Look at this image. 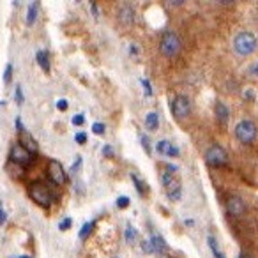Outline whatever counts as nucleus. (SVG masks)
Masks as SVG:
<instances>
[{
  "instance_id": "10",
  "label": "nucleus",
  "mask_w": 258,
  "mask_h": 258,
  "mask_svg": "<svg viewBox=\"0 0 258 258\" xmlns=\"http://www.w3.org/2000/svg\"><path fill=\"white\" fill-rule=\"evenodd\" d=\"M18 143H20V145H22L25 151L31 152L32 156L37 154V151H39L37 142H35L34 138H32L31 134L27 133V131H22V133H20V142H18Z\"/></svg>"
},
{
  "instance_id": "41",
  "label": "nucleus",
  "mask_w": 258,
  "mask_h": 258,
  "mask_svg": "<svg viewBox=\"0 0 258 258\" xmlns=\"http://www.w3.org/2000/svg\"><path fill=\"white\" fill-rule=\"evenodd\" d=\"M251 71H253V74H257V76H258V62L253 65V69H251Z\"/></svg>"
},
{
  "instance_id": "12",
  "label": "nucleus",
  "mask_w": 258,
  "mask_h": 258,
  "mask_svg": "<svg viewBox=\"0 0 258 258\" xmlns=\"http://www.w3.org/2000/svg\"><path fill=\"white\" fill-rule=\"evenodd\" d=\"M151 250L152 253H158V255H163L164 251H166V242H164V239L161 235H152L151 237Z\"/></svg>"
},
{
  "instance_id": "30",
  "label": "nucleus",
  "mask_w": 258,
  "mask_h": 258,
  "mask_svg": "<svg viewBox=\"0 0 258 258\" xmlns=\"http://www.w3.org/2000/svg\"><path fill=\"white\" fill-rule=\"evenodd\" d=\"M57 108H59L61 112H65V110H67V101H65V99H59V101H57Z\"/></svg>"
},
{
  "instance_id": "4",
  "label": "nucleus",
  "mask_w": 258,
  "mask_h": 258,
  "mask_svg": "<svg viewBox=\"0 0 258 258\" xmlns=\"http://www.w3.org/2000/svg\"><path fill=\"white\" fill-rule=\"evenodd\" d=\"M258 129L251 121H241L235 126V138L244 145H250L257 140Z\"/></svg>"
},
{
  "instance_id": "18",
  "label": "nucleus",
  "mask_w": 258,
  "mask_h": 258,
  "mask_svg": "<svg viewBox=\"0 0 258 258\" xmlns=\"http://www.w3.org/2000/svg\"><path fill=\"white\" fill-rule=\"evenodd\" d=\"M92 230H94V223H92V221L85 223V225L82 226V230H80V239H82V241H85L87 237H89V235L92 233Z\"/></svg>"
},
{
  "instance_id": "40",
  "label": "nucleus",
  "mask_w": 258,
  "mask_h": 258,
  "mask_svg": "<svg viewBox=\"0 0 258 258\" xmlns=\"http://www.w3.org/2000/svg\"><path fill=\"white\" fill-rule=\"evenodd\" d=\"M184 2L182 0H179V2H168V5H182Z\"/></svg>"
},
{
  "instance_id": "38",
  "label": "nucleus",
  "mask_w": 258,
  "mask_h": 258,
  "mask_svg": "<svg viewBox=\"0 0 258 258\" xmlns=\"http://www.w3.org/2000/svg\"><path fill=\"white\" fill-rule=\"evenodd\" d=\"M5 221V212H4V209H2V202H0V225L4 223Z\"/></svg>"
},
{
  "instance_id": "11",
  "label": "nucleus",
  "mask_w": 258,
  "mask_h": 258,
  "mask_svg": "<svg viewBox=\"0 0 258 258\" xmlns=\"http://www.w3.org/2000/svg\"><path fill=\"white\" fill-rule=\"evenodd\" d=\"M119 22L122 25H133L134 22V9L129 4H122L119 9Z\"/></svg>"
},
{
  "instance_id": "45",
  "label": "nucleus",
  "mask_w": 258,
  "mask_h": 258,
  "mask_svg": "<svg viewBox=\"0 0 258 258\" xmlns=\"http://www.w3.org/2000/svg\"><path fill=\"white\" fill-rule=\"evenodd\" d=\"M18 258H31V257H27V255H23V257H18Z\"/></svg>"
},
{
  "instance_id": "8",
  "label": "nucleus",
  "mask_w": 258,
  "mask_h": 258,
  "mask_svg": "<svg viewBox=\"0 0 258 258\" xmlns=\"http://www.w3.org/2000/svg\"><path fill=\"white\" fill-rule=\"evenodd\" d=\"M46 175L48 179L57 186H64L67 182V175H65L64 168L59 161H50L48 163V168H46Z\"/></svg>"
},
{
  "instance_id": "15",
  "label": "nucleus",
  "mask_w": 258,
  "mask_h": 258,
  "mask_svg": "<svg viewBox=\"0 0 258 258\" xmlns=\"http://www.w3.org/2000/svg\"><path fill=\"white\" fill-rule=\"evenodd\" d=\"M207 244H209V248H211L212 255H214V258H226V255H225L223 251L220 250V244H218V241H216L214 235L207 237Z\"/></svg>"
},
{
  "instance_id": "36",
  "label": "nucleus",
  "mask_w": 258,
  "mask_h": 258,
  "mask_svg": "<svg viewBox=\"0 0 258 258\" xmlns=\"http://www.w3.org/2000/svg\"><path fill=\"white\" fill-rule=\"evenodd\" d=\"M142 250L145 251V253H152V250H151V242H149V241L142 242Z\"/></svg>"
},
{
  "instance_id": "24",
  "label": "nucleus",
  "mask_w": 258,
  "mask_h": 258,
  "mask_svg": "<svg viewBox=\"0 0 258 258\" xmlns=\"http://www.w3.org/2000/svg\"><path fill=\"white\" fill-rule=\"evenodd\" d=\"M131 181H133L134 186H136L138 193H140V194H145V186H143L142 182L138 181V177H136V175H131Z\"/></svg>"
},
{
  "instance_id": "22",
  "label": "nucleus",
  "mask_w": 258,
  "mask_h": 258,
  "mask_svg": "<svg viewBox=\"0 0 258 258\" xmlns=\"http://www.w3.org/2000/svg\"><path fill=\"white\" fill-rule=\"evenodd\" d=\"M129 203H131V200H129L128 196H119L117 198V207H119V209H128Z\"/></svg>"
},
{
  "instance_id": "27",
  "label": "nucleus",
  "mask_w": 258,
  "mask_h": 258,
  "mask_svg": "<svg viewBox=\"0 0 258 258\" xmlns=\"http://www.w3.org/2000/svg\"><path fill=\"white\" fill-rule=\"evenodd\" d=\"M14 99H16L18 104H22L23 101H25V97H23V92H22V87H20V85L16 87V94H14Z\"/></svg>"
},
{
  "instance_id": "16",
  "label": "nucleus",
  "mask_w": 258,
  "mask_h": 258,
  "mask_svg": "<svg viewBox=\"0 0 258 258\" xmlns=\"http://www.w3.org/2000/svg\"><path fill=\"white\" fill-rule=\"evenodd\" d=\"M35 59H37L39 67L43 69L44 73H50V59H48L46 52H44V50H39V52L35 53Z\"/></svg>"
},
{
  "instance_id": "9",
  "label": "nucleus",
  "mask_w": 258,
  "mask_h": 258,
  "mask_svg": "<svg viewBox=\"0 0 258 258\" xmlns=\"http://www.w3.org/2000/svg\"><path fill=\"white\" fill-rule=\"evenodd\" d=\"M226 211H228V214L233 216V218H239V216H242L244 214V211H246L244 202H242L239 196H228Z\"/></svg>"
},
{
  "instance_id": "5",
  "label": "nucleus",
  "mask_w": 258,
  "mask_h": 258,
  "mask_svg": "<svg viewBox=\"0 0 258 258\" xmlns=\"http://www.w3.org/2000/svg\"><path fill=\"white\" fill-rule=\"evenodd\" d=\"M205 163L209 164V166H225V164L228 163V154L226 151H225L221 145H211L209 149L205 151Z\"/></svg>"
},
{
  "instance_id": "14",
  "label": "nucleus",
  "mask_w": 258,
  "mask_h": 258,
  "mask_svg": "<svg viewBox=\"0 0 258 258\" xmlns=\"http://www.w3.org/2000/svg\"><path fill=\"white\" fill-rule=\"evenodd\" d=\"M145 128H147V131H158V128H160V115H158L156 112L147 113Z\"/></svg>"
},
{
  "instance_id": "26",
  "label": "nucleus",
  "mask_w": 258,
  "mask_h": 258,
  "mask_svg": "<svg viewBox=\"0 0 258 258\" xmlns=\"http://www.w3.org/2000/svg\"><path fill=\"white\" fill-rule=\"evenodd\" d=\"M140 82H142L143 89H145V94L149 96V97H151V96H152V87H151V83H149V80H145V78H142Z\"/></svg>"
},
{
  "instance_id": "20",
  "label": "nucleus",
  "mask_w": 258,
  "mask_h": 258,
  "mask_svg": "<svg viewBox=\"0 0 258 258\" xmlns=\"http://www.w3.org/2000/svg\"><path fill=\"white\" fill-rule=\"evenodd\" d=\"M134 237H136V230H134L131 225H128V226H126V241L134 242Z\"/></svg>"
},
{
  "instance_id": "21",
  "label": "nucleus",
  "mask_w": 258,
  "mask_h": 258,
  "mask_svg": "<svg viewBox=\"0 0 258 258\" xmlns=\"http://www.w3.org/2000/svg\"><path fill=\"white\" fill-rule=\"evenodd\" d=\"M11 78H13V64H7L5 65V71H4V83L5 85L11 83Z\"/></svg>"
},
{
  "instance_id": "29",
  "label": "nucleus",
  "mask_w": 258,
  "mask_h": 258,
  "mask_svg": "<svg viewBox=\"0 0 258 258\" xmlns=\"http://www.w3.org/2000/svg\"><path fill=\"white\" fill-rule=\"evenodd\" d=\"M71 121H73L74 126H82L83 122H85V117H83L82 113H78V115H74L73 119H71Z\"/></svg>"
},
{
  "instance_id": "42",
  "label": "nucleus",
  "mask_w": 258,
  "mask_h": 258,
  "mask_svg": "<svg viewBox=\"0 0 258 258\" xmlns=\"http://www.w3.org/2000/svg\"><path fill=\"white\" fill-rule=\"evenodd\" d=\"M131 53H133V55H136V53H138V48L134 46V44H133V46H131Z\"/></svg>"
},
{
  "instance_id": "44",
  "label": "nucleus",
  "mask_w": 258,
  "mask_h": 258,
  "mask_svg": "<svg viewBox=\"0 0 258 258\" xmlns=\"http://www.w3.org/2000/svg\"><path fill=\"white\" fill-rule=\"evenodd\" d=\"M0 106H5V101H0Z\"/></svg>"
},
{
  "instance_id": "1",
  "label": "nucleus",
  "mask_w": 258,
  "mask_h": 258,
  "mask_svg": "<svg viewBox=\"0 0 258 258\" xmlns=\"http://www.w3.org/2000/svg\"><path fill=\"white\" fill-rule=\"evenodd\" d=\"M258 41L257 35L253 32H239V34L233 37V50H235L237 55L241 57H248L251 53L257 52Z\"/></svg>"
},
{
  "instance_id": "33",
  "label": "nucleus",
  "mask_w": 258,
  "mask_h": 258,
  "mask_svg": "<svg viewBox=\"0 0 258 258\" xmlns=\"http://www.w3.org/2000/svg\"><path fill=\"white\" fill-rule=\"evenodd\" d=\"M166 156H170V158H177V156H179V151H177V147H170V149H168V152H166Z\"/></svg>"
},
{
  "instance_id": "32",
  "label": "nucleus",
  "mask_w": 258,
  "mask_h": 258,
  "mask_svg": "<svg viewBox=\"0 0 258 258\" xmlns=\"http://www.w3.org/2000/svg\"><path fill=\"white\" fill-rule=\"evenodd\" d=\"M142 145H143V149H145L147 154H151V143H149V138L147 136H142Z\"/></svg>"
},
{
  "instance_id": "19",
  "label": "nucleus",
  "mask_w": 258,
  "mask_h": 258,
  "mask_svg": "<svg viewBox=\"0 0 258 258\" xmlns=\"http://www.w3.org/2000/svg\"><path fill=\"white\" fill-rule=\"evenodd\" d=\"M170 147H172V143L168 142V140H161V142H158L156 149H158V152H160V154H166Z\"/></svg>"
},
{
  "instance_id": "23",
  "label": "nucleus",
  "mask_w": 258,
  "mask_h": 258,
  "mask_svg": "<svg viewBox=\"0 0 258 258\" xmlns=\"http://www.w3.org/2000/svg\"><path fill=\"white\" fill-rule=\"evenodd\" d=\"M71 225H73V220H71V218H64V220L59 223V230H62V232H64V230H69Z\"/></svg>"
},
{
  "instance_id": "37",
  "label": "nucleus",
  "mask_w": 258,
  "mask_h": 258,
  "mask_svg": "<svg viewBox=\"0 0 258 258\" xmlns=\"http://www.w3.org/2000/svg\"><path fill=\"white\" fill-rule=\"evenodd\" d=\"M244 97H246V99H255V91L248 89V91H246V94H244Z\"/></svg>"
},
{
  "instance_id": "31",
  "label": "nucleus",
  "mask_w": 258,
  "mask_h": 258,
  "mask_svg": "<svg viewBox=\"0 0 258 258\" xmlns=\"http://www.w3.org/2000/svg\"><path fill=\"white\" fill-rule=\"evenodd\" d=\"M103 154L106 156V158H113V156H115V152H113V149L110 145H104L103 147Z\"/></svg>"
},
{
  "instance_id": "2",
  "label": "nucleus",
  "mask_w": 258,
  "mask_h": 258,
  "mask_svg": "<svg viewBox=\"0 0 258 258\" xmlns=\"http://www.w3.org/2000/svg\"><path fill=\"white\" fill-rule=\"evenodd\" d=\"M29 196H31L39 207H50L53 202L50 188H48L44 182H39V181L32 182V184L29 186Z\"/></svg>"
},
{
  "instance_id": "7",
  "label": "nucleus",
  "mask_w": 258,
  "mask_h": 258,
  "mask_svg": "<svg viewBox=\"0 0 258 258\" xmlns=\"http://www.w3.org/2000/svg\"><path fill=\"white\" fill-rule=\"evenodd\" d=\"M172 113L177 121H182L186 117H190L191 113L190 99L186 97V96H175V99L172 101Z\"/></svg>"
},
{
  "instance_id": "6",
  "label": "nucleus",
  "mask_w": 258,
  "mask_h": 258,
  "mask_svg": "<svg viewBox=\"0 0 258 258\" xmlns=\"http://www.w3.org/2000/svg\"><path fill=\"white\" fill-rule=\"evenodd\" d=\"M9 161L22 168L29 166V164L32 163V154L29 151H25L20 143H14V145L11 147V152H9Z\"/></svg>"
},
{
  "instance_id": "3",
  "label": "nucleus",
  "mask_w": 258,
  "mask_h": 258,
  "mask_svg": "<svg viewBox=\"0 0 258 258\" xmlns=\"http://www.w3.org/2000/svg\"><path fill=\"white\" fill-rule=\"evenodd\" d=\"M160 52L164 57H175L177 53L181 52V39L175 32H164L163 37L160 41Z\"/></svg>"
},
{
  "instance_id": "35",
  "label": "nucleus",
  "mask_w": 258,
  "mask_h": 258,
  "mask_svg": "<svg viewBox=\"0 0 258 258\" xmlns=\"http://www.w3.org/2000/svg\"><path fill=\"white\" fill-rule=\"evenodd\" d=\"M80 166H82V158H78L76 163H74V168H71V173H76L78 170H80Z\"/></svg>"
},
{
  "instance_id": "25",
  "label": "nucleus",
  "mask_w": 258,
  "mask_h": 258,
  "mask_svg": "<svg viewBox=\"0 0 258 258\" xmlns=\"http://www.w3.org/2000/svg\"><path fill=\"white\" fill-rule=\"evenodd\" d=\"M74 140H76L78 145H85V143H87V133H83V131H80V133L74 134Z\"/></svg>"
},
{
  "instance_id": "28",
  "label": "nucleus",
  "mask_w": 258,
  "mask_h": 258,
  "mask_svg": "<svg viewBox=\"0 0 258 258\" xmlns=\"http://www.w3.org/2000/svg\"><path fill=\"white\" fill-rule=\"evenodd\" d=\"M92 131H94L96 134H103L104 133V124H101V122H96V124L92 126Z\"/></svg>"
},
{
  "instance_id": "39",
  "label": "nucleus",
  "mask_w": 258,
  "mask_h": 258,
  "mask_svg": "<svg viewBox=\"0 0 258 258\" xmlns=\"http://www.w3.org/2000/svg\"><path fill=\"white\" fill-rule=\"evenodd\" d=\"M91 7H92V13H94V16L97 18V14H99V13H97V5H96L94 2H92V4H91Z\"/></svg>"
},
{
  "instance_id": "34",
  "label": "nucleus",
  "mask_w": 258,
  "mask_h": 258,
  "mask_svg": "<svg viewBox=\"0 0 258 258\" xmlns=\"http://www.w3.org/2000/svg\"><path fill=\"white\" fill-rule=\"evenodd\" d=\"M14 126H16V129L20 131V133H22V131H25V128H23L22 119H20V117H16V119H14Z\"/></svg>"
},
{
  "instance_id": "13",
  "label": "nucleus",
  "mask_w": 258,
  "mask_h": 258,
  "mask_svg": "<svg viewBox=\"0 0 258 258\" xmlns=\"http://www.w3.org/2000/svg\"><path fill=\"white\" fill-rule=\"evenodd\" d=\"M214 112H216V117H218V121H220L221 124H226L228 119H230V110H228L226 104L221 103V101H218V103H216Z\"/></svg>"
},
{
  "instance_id": "17",
  "label": "nucleus",
  "mask_w": 258,
  "mask_h": 258,
  "mask_svg": "<svg viewBox=\"0 0 258 258\" xmlns=\"http://www.w3.org/2000/svg\"><path fill=\"white\" fill-rule=\"evenodd\" d=\"M39 14V2H32L27 11V25H34Z\"/></svg>"
},
{
  "instance_id": "43",
  "label": "nucleus",
  "mask_w": 258,
  "mask_h": 258,
  "mask_svg": "<svg viewBox=\"0 0 258 258\" xmlns=\"http://www.w3.org/2000/svg\"><path fill=\"white\" fill-rule=\"evenodd\" d=\"M239 258H253V257H251V255H241Z\"/></svg>"
}]
</instances>
